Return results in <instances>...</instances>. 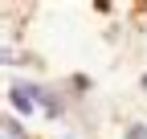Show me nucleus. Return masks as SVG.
I'll return each instance as SVG.
<instances>
[{
    "instance_id": "nucleus-1",
    "label": "nucleus",
    "mask_w": 147,
    "mask_h": 139,
    "mask_svg": "<svg viewBox=\"0 0 147 139\" xmlns=\"http://www.w3.org/2000/svg\"><path fill=\"white\" fill-rule=\"evenodd\" d=\"M8 98H12V107L21 111V115H29L33 111V98H37V86H12Z\"/></svg>"
},
{
    "instance_id": "nucleus-3",
    "label": "nucleus",
    "mask_w": 147,
    "mask_h": 139,
    "mask_svg": "<svg viewBox=\"0 0 147 139\" xmlns=\"http://www.w3.org/2000/svg\"><path fill=\"white\" fill-rule=\"evenodd\" d=\"M127 139H147V127L143 123H131V127H127Z\"/></svg>"
},
{
    "instance_id": "nucleus-2",
    "label": "nucleus",
    "mask_w": 147,
    "mask_h": 139,
    "mask_svg": "<svg viewBox=\"0 0 147 139\" xmlns=\"http://www.w3.org/2000/svg\"><path fill=\"white\" fill-rule=\"evenodd\" d=\"M4 139H25V131L12 123V119H4Z\"/></svg>"
}]
</instances>
